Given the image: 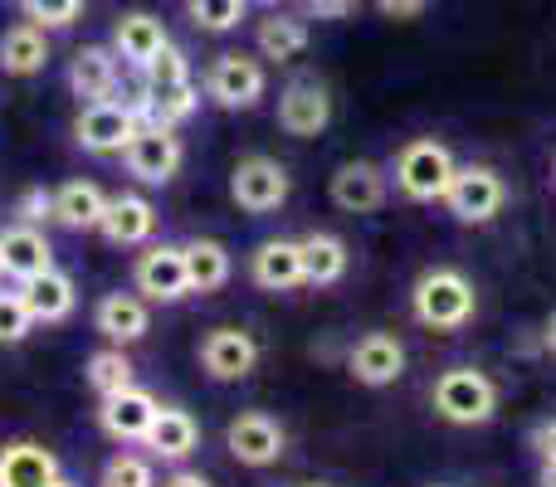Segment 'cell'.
Returning a JSON list of instances; mask_svg holds the SVG:
<instances>
[{"label": "cell", "mask_w": 556, "mask_h": 487, "mask_svg": "<svg viewBox=\"0 0 556 487\" xmlns=\"http://www.w3.org/2000/svg\"><path fill=\"white\" fill-rule=\"evenodd\" d=\"M410 312L430 332H459L479 312V293H473L469 273H459V268H425L410 287Z\"/></svg>", "instance_id": "cell-1"}, {"label": "cell", "mask_w": 556, "mask_h": 487, "mask_svg": "<svg viewBox=\"0 0 556 487\" xmlns=\"http://www.w3.org/2000/svg\"><path fill=\"white\" fill-rule=\"evenodd\" d=\"M430 400L444 424L473 430V424H489L493 414H498V385H493V375L479 371V366H450V371L434 381Z\"/></svg>", "instance_id": "cell-2"}, {"label": "cell", "mask_w": 556, "mask_h": 487, "mask_svg": "<svg viewBox=\"0 0 556 487\" xmlns=\"http://www.w3.org/2000/svg\"><path fill=\"white\" fill-rule=\"evenodd\" d=\"M454 171H459V166H454L450 146L434 142V137H415V142H405L401 152H395V166H391L395 191H401L405 201H415V205L444 201Z\"/></svg>", "instance_id": "cell-3"}, {"label": "cell", "mask_w": 556, "mask_h": 487, "mask_svg": "<svg viewBox=\"0 0 556 487\" xmlns=\"http://www.w3.org/2000/svg\"><path fill=\"white\" fill-rule=\"evenodd\" d=\"M444 205H450V215L464 225H489V220H498L503 205H508V185H503V176L493 171V166L469 162L454 171L450 191H444Z\"/></svg>", "instance_id": "cell-4"}, {"label": "cell", "mask_w": 556, "mask_h": 487, "mask_svg": "<svg viewBox=\"0 0 556 487\" xmlns=\"http://www.w3.org/2000/svg\"><path fill=\"white\" fill-rule=\"evenodd\" d=\"M137 127L142 123H137L127 98H103V103H84V113H78V123H74V142L93 156H113L132 142Z\"/></svg>", "instance_id": "cell-5"}, {"label": "cell", "mask_w": 556, "mask_h": 487, "mask_svg": "<svg viewBox=\"0 0 556 487\" xmlns=\"http://www.w3.org/2000/svg\"><path fill=\"white\" fill-rule=\"evenodd\" d=\"M293 181H288V166L274 156H244L230 176V195L244 215H274L288 201Z\"/></svg>", "instance_id": "cell-6"}, {"label": "cell", "mask_w": 556, "mask_h": 487, "mask_svg": "<svg viewBox=\"0 0 556 487\" xmlns=\"http://www.w3.org/2000/svg\"><path fill=\"white\" fill-rule=\"evenodd\" d=\"M186 162V146L176 127H137V137L123 146V166L142 185H166Z\"/></svg>", "instance_id": "cell-7"}, {"label": "cell", "mask_w": 556, "mask_h": 487, "mask_svg": "<svg viewBox=\"0 0 556 487\" xmlns=\"http://www.w3.org/2000/svg\"><path fill=\"white\" fill-rule=\"evenodd\" d=\"M264 88H269L264 64L250 59V54H220L211 68H205V98L220 103V107H230V113L254 107L264 98Z\"/></svg>", "instance_id": "cell-8"}, {"label": "cell", "mask_w": 556, "mask_h": 487, "mask_svg": "<svg viewBox=\"0 0 556 487\" xmlns=\"http://www.w3.org/2000/svg\"><path fill=\"white\" fill-rule=\"evenodd\" d=\"M132 283H137V293H142L147 303H181V297L191 293L181 244H152L147 254H137Z\"/></svg>", "instance_id": "cell-9"}, {"label": "cell", "mask_w": 556, "mask_h": 487, "mask_svg": "<svg viewBox=\"0 0 556 487\" xmlns=\"http://www.w3.org/2000/svg\"><path fill=\"white\" fill-rule=\"evenodd\" d=\"M156 410H162V405H156L147 390L123 385V390L103 395V405H98V430H103L113 444H142L147 430H152V420H156Z\"/></svg>", "instance_id": "cell-10"}, {"label": "cell", "mask_w": 556, "mask_h": 487, "mask_svg": "<svg viewBox=\"0 0 556 487\" xmlns=\"http://www.w3.org/2000/svg\"><path fill=\"white\" fill-rule=\"evenodd\" d=\"M225 444H230V453L244 469H269V463H278V453H283V424L264 410H244L230 420Z\"/></svg>", "instance_id": "cell-11"}, {"label": "cell", "mask_w": 556, "mask_h": 487, "mask_svg": "<svg viewBox=\"0 0 556 487\" xmlns=\"http://www.w3.org/2000/svg\"><path fill=\"white\" fill-rule=\"evenodd\" d=\"M332 123V98L317 78H293V84L278 93V127L288 137H317Z\"/></svg>", "instance_id": "cell-12"}, {"label": "cell", "mask_w": 556, "mask_h": 487, "mask_svg": "<svg viewBox=\"0 0 556 487\" xmlns=\"http://www.w3.org/2000/svg\"><path fill=\"white\" fill-rule=\"evenodd\" d=\"M260 366V342L240 326H215L201 342V371L211 381H244Z\"/></svg>", "instance_id": "cell-13"}, {"label": "cell", "mask_w": 556, "mask_h": 487, "mask_svg": "<svg viewBox=\"0 0 556 487\" xmlns=\"http://www.w3.org/2000/svg\"><path fill=\"white\" fill-rule=\"evenodd\" d=\"M346 371L362 385H371V390L395 385L405 375V346L395 342L391 332H366V336H356L352 351H346Z\"/></svg>", "instance_id": "cell-14"}, {"label": "cell", "mask_w": 556, "mask_h": 487, "mask_svg": "<svg viewBox=\"0 0 556 487\" xmlns=\"http://www.w3.org/2000/svg\"><path fill=\"white\" fill-rule=\"evenodd\" d=\"M117 78H123V68H117L113 44H84L68 59V93H74L78 103H103V98H113Z\"/></svg>", "instance_id": "cell-15"}, {"label": "cell", "mask_w": 556, "mask_h": 487, "mask_svg": "<svg viewBox=\"0 0 556 487\" xmlns=\"http://www.w3.org/2000/svg\"><path fill=\"white\" fill-rule=\"evenodd\" d=\"M386 185H391V176L376 162H346L332 176V201L346 215H371L386 205Z\"/></svg>", "instance_id": "cell-16"}, {"label": "cell", "mask_w": 556, "mask_h": 487, "mask_svg": "<svg viewBox=\"0 0 556 487\" xmlns=\"http://www.w3.org/2000/svg\"><path fill=\"white\" fill-rule=\"evenodd\" d=\"M59 459L35 439H10L0 444V487H49L59 483Z\"/></svg>", "instance_id": "cell-17"}, {"label": "cell", "mask_w": 556, "mask_h": 487, "mask_svg": "<svg viewBox=\"0 0 556 487\" xmlns=\"http://www.w3.org/2000/svg\"><path fill=\"white\" fill-rule=\"evenodd\" d=\"M250 278H254V287H264V293H293L298 283H307L298 240H264L250 254Z\"/></svg>", "instance_id": "cell-18"}, {"label": "cell", "mask_w": 556, "mask_h": 487, "mask_svg": "<svg viewBox=\"0 0 556 487\" xmlns=\"http://www.w3.org/2000/svg\"><path fill=\"white\" fill-rule=\"evenodd\" d=\"M142 444L152 449V459H162V463H186L195 449H201V424L191 420V410H176V405H162Z\"/></svg>", "instance_id": "cell-19"}, {"label": "cell", "mask_w": 556, "mask_h": 487, "mask_svg": "<svg viewBox=\"0 0 556 487\" xmlns=\"http://www.w3.org/2000/svg\"><path fill=\"white\" fill-rule=\"evenodd\" d=\"M98 230H103L108 244L137 248V244H147L156 234V210H152V201H147V195H113Z\"/></svg>", "instance_id": "cell-20"}, {"label": "cell", "mask_w": 556, "mask_h": 487, "mask_svg": "<svg viewBox=\"0 0 556 487\" xmlns=\"http://www.w3.org/2000/svg\"><path fill=\"white\" fill-rule=\"evenodd\" d=\"M166 44H172V35H166V25L152 15V10H127V15L113 25V54L132 68H142L147 59Z\"/></svg>", "instance_id": "cell-21"}, {"label": "cell", "mask_w": 556, "mask_h": 487, "mask_svg": "<svg viewBox=\"0 0 556 487\" xmlns=\"http://www.w3.org/2000/svg\"><path fill=\"white\" fill-rule=\"evenodd\" d=\"M93 326L113 346H127V342H142V336H147L152 312H147V303L137 293H108L103 303L93 307Z\"/></svg>", "instance_id": "cell-22"}, {"label": "cell", "mask_w": 556, "mask_h": 487, "mask_svg": "<svg viewBox=\"0 0 556 487\" xmlns=\"http://www.w3.org/2000/svg\"><path fill=\"white\" fill-rule=\"evenodd\" d=\"M0 248H5V273L15 278V283H25V278H39L45 268H54V248L49 240L39 234V225H10V230H0Z\"/></svg>", "instance_id": "cell-23"}, {"label": "cell", "mask_w": 556, "mask_h": 487, "mask_svg": "<svg viewBox=\"0 0 556 487\" xmlns=\"http://www.w3.org/2000/svg\"><path fill=\"white\" fill-rule=\"evenodd\" d=\"M20 297H25L35 322H64V317L78 307L74 278L59 273V268H45L39 278H25V283H20Z\"/></svg>", "instance_id": "cell-24"}, {"label": "cell", "mask_w": 556, "mask_h": 487, "mask_svg": "<svg viewBox=\"0 0 556 487\" xmlns=\"http://www.w3.org/2000/svg\"><path fill=\"white\" fill-rule=\"evenodd\" d=\"M49 64V29H39L35 20H20L0 35V68L10 78H29Z\"/></svg>", "instance_id": "cell-25"}, {"label": "cell", "mask_w": 556, "mask_h": 487, "mask_svg": "<svg viewBox=\"0 0 556 487\" xmlns=\"http://www.w3.org/2000/svg\"><path fill=\"white\" fill-rule=\"evenodd\" d=\"M181 254H186L191 293H220V287L230 283L235 258H230V248H225L220 240H191V244H181Z\"/></svg>", "instance_id": "cell-26"}, {"label": "cell", "mask_w": 556, "mask_h": 487, "mask_svg": "<svg viewBox=\"0 0 556 487\" xmlns=\"http://www.w3.org/2000/svg\"><path fill=\"white\" fill-rule=\"evenodd\" d=\"M298 248H303V278L313 287H332L346 278V264H352V258H346V244L337 240V234L313 230L298 240Z\"/></svg>", "instance_id": "cell-27"}, {"label": "cell", "mask_w": 556, "mask_h": 487, "mask_svg": "<svg viewBox=\"0 0 556 487\" xmlns=\"http://www.w3.org/2000/svg\"><path fill=\"white\" fill-rule=\"evenodd\" d=\"M108 210V195L93 181H68L54 191V220L64 230H98Z\"/></svg>", "instance_id": "cell-28"}, {"label": "cell", "mask_w": 556, "mask_h": 487, "mask_svg": "<svg viewBox=\"0 0 556 487\" xmlns=\"http://www.w3.org/2000/svg\"><path fill=\"white\" fill-rule=\"evenodd\" d=\"M254 44H260L264 59H274V64H288V59H298L307 49V15H269L260 20V29H254Z\"/></svg>", "instance_id": "cell-29"}, {"label": "cell", "mask_w": 556, "mask_h": 487, "mask_svg": "<svg viewBox=\"0 0 556 487\" xmlns=\"http://www.w3.org/2000/svg\"><path fill=\"white\" fill-rule=\"evenodd\" d=\"M84 375H88V385L98 390V400H103V395H113V390H123V385H132V361L123 356V346H103V351L88 356Z\"/></svg>", "instance_id": "cell-30"}, {"label": "cell", "mask_w": 556, "mask_h": 487, "mask_svg": "<svg viewBox=\"0 0 556 487\" xmlns=\"http://www.w3.org/2000/svg\"><path fill=\"white\" fill-rule=\"evenodd\" d=\"M142 88H152V93H166V88H181V84H191V59L181 54L176 44H166V49H156L152 59H147L142 68Z\"/></svg>", "instance_id": "cell-31"}, {"label": "cell", "mask_w": 556, "mask_h": 487, "mask_svg": "<svg viewBox=\"0 0 556 487\" xmlns=\"http://www.w3.org/2000/svg\"><path fill=\"white\" fill-rule=\"evenodd\" d=\"M244 10H250V0H186L191 25L205 29V35H230V29H240Z\"/></svg>", "instance_id": "cell-32"}, {"label": "cell", "mask_w": 556, "mask_h": 487, "mask_svg": "<svg viewBox=\"0 0 556 487\" xmlns=\"http://www.w3.org/2000/svg\"><path fill=\"white\" fill-rule=\"evenodd\" d=\"M103 487H156L152 459H142V453H113L103 463Z\"/></svg>", "instance_id": "cell-33"}, {"label": "cell", "mask_w": 556, "mask_h": 487, "mask_svg": "<svg viewBox=\"0 0 556 487\" xmlns=\"http://www.w3.org/2000/svg\"><path fill=\"white\" fill-rule=\"evenodd\" d=\"M35 332V317H29L25 297H20V287H0V346H15L25 342V336Z\"/></svg>", "instance_id": "cell-34"}, {"label": "cell", "mask_w": 556, "mask_h": 487, "mask_svg": "<svg viewBox=\"0 0 556 487\" xmlns=\"http://www.w3.org/2000/svg\"><path fill=\"white\" fill-rule=\"evenodd\" d=\"M25 20H35L39 29H68L84 15V0H20Z\"/></svg>", "instance_id": "cell-35"}, {"label": "cell", "mask_w": 556, "mask_h": 487, "mask_svg": "<svg viewBox=\"0 0 556 487\" xmlns=\"http://www.w3.org/2000/svg\"><path fill=\"white\" fill-rule=\"evenodd\" d=\"M15 220H20V225H45V220H54V191H45V185L25 191V195L15 201Z\"/></svg>", "instance_id": "cell-36"}, {"label": "cell", "mask_w": 556, "mask_h": 487, "mask_svg": "<svg viewBox=\"0 0 556 487\" xmlns=\"http://www.w3.org/2000/svg\"><path fill=\"white\" fill-rule=\"evenodd\" d=\"M307 20H346L362 10V0H298Z\"/></svg>", "instance_id": "cell-37"}, {"label": "cell", "mask_w": 556, "mask_h": 487, "mask_svg": "<svg viewBox=\"0 0 556 487\" xmlns=\"http://www.w3.org/2000/svg\"><path fill=\"white\" fill-rule=\"evenodd\" d=\"M425 5H430V0H376V10H381L386 20H415V15H425Z\"/></svg>", "instance_id": "cell-38"}, {"label": "cell", "mask_w": 556, "mask_h": 487, "mask_svg": "<svg viewBox=\"0 0 556 487\" xmlns=\"http://www.w3.org/2000/svg\"><path fill=\"white\" fill-rule=\"evenodd\" d=\"M532 449H538V459H556V420L532 430Z\"/></svg>", "instance_id": "cell-39"}, {"label": "cell", "mask_w": 556, "mask_h": 487, "mask_svg": "<svg viewBox=\"0 0 556 487\" xmlns=\"http://www.w3.org/2000/svg\"><path fill=\"white\" fill-rule=\"evenodd\" d=\"M162 487H211V478H205V473H191V469H176Z\"/></svg>", "instance_id": "cell-40"}, {"label": "cell", "mask_w": 556, "mask_h": 487, "mask_svg": "<svg viewBox=\"0 0 556 487\" xmlns=\"http://www.w3.org/2000/svg\"><path fill=\"white\" fill-rule=\"evenodd\" d=\"M538 483H542V487H556V459H542V469H538Z\"/></svg>", "instance_id": "cell-41"}, {"label": "cell", "mask_w": 556, "mask_h": 487, "mask_svg": "<svg viewBox=\"0 0 556 487\" xmlns=\"http://www.w3.org/2000/svg\"><path fill=\"white\" fill-rule=\"evenodd\" d=\"M542 346H547V351L556 356V312L547 317V326H542Z\"/></svg>", "instance_id": "cell-42"}, {"label": "cell", "mask_w": 556, "mask_h": 487, "mask_svg": "<svg viewBox=\"0 0 556 487\" xmlns=\"http://www.w3.org/2000/svg\"><path fill=\"white\" fill-rule=\"evenodd\" d=\"M254 5H283V0H254Z\"/></svg>", "instance_id": "cell-43"}, {"label": "cell", "mask_w": 556, "mask_h": 487, "mask_svg": "<svg viewBox=\"0 0 556 487\" xmlns=\"http://www.w3.org/2000/svg\"><path fill=\"white\" fill-rule=\"evenodd\" d=\"M49 487H74V483H68V478H59V483H49Z\"/></svg>", "instance_id": "cell-44"}, {"label": "cell", "mask_w": 556, "mask_h": 487, "mask_svg": "<svg viewBox=\"0 0 556 487\" xmlns=\"http://www.w3.org/2000/svg\"><path fill=\"white\" fill-rule=\"evenodd\" d=\"M0 273H5V248H0Z\"/></svg>", "instance_id": "cell-45"}, {"label": "cell", "mask_w": 556, "mask_h": 487, "mask_svg": "<svg viewBox=\"0 0 556 487\" xmlns=\"http://www.w3.org/2000/svg\"><path fill=\"white\" fill-rule=\"evenodd\" d=\"M307 487H323V483H307Z\"/></svg>", "instance_id": "cell-46"}, {"label": "cell", "mask_w": 556, "mask_h": 487, "mask_svg": "<svg viewBox=\"0 0 556 487\" xmlns=\"http://www.w3.org/2000/svg\"><path fill=\"white\" fill-rule=\"evenodd\" d=\"M434 487H444V483H434Z\"/></svg>", "instance_id": "cell-47"}]
</instances>
